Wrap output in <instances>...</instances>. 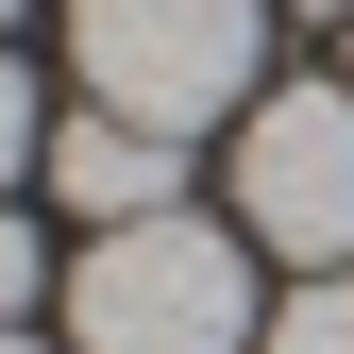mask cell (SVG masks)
<instances>
[{
	"mask_svg": "<svg viewBox=\"0 0 354 354\" xmlns=\"http://www.w3.org/2000/svg\"><path fill=\"white\" fill-rule=\"evenodd\" d=\"M270 337V287H253V236L203 203L118 219V236L68 253V354H253Z\"/></svg>",
	"mask_w": 354,
	"mask_h": 354,
	"instance_id": "obj_1",
	"label": "cell"
},
{
	"mask_svg": "<svg viewBox=\"0 0 354 354\" xmlns=\"http://www.w3.org/2000/svg\"><path fill=\"white\" fill-rule=\"evenodd\" d=\"M270 17L287 0H68V68L102 118H152L203 152V118L270 102Z\"/></svg>",
	"mask_w": 354,
	"mask_h": 354,
	"instance_id": "obj_2",
	"label": "cell"
},
{
	"mask_svg": "<svg viewBox=\"0 0 354 354\" xmlns=\"http://www.w3.org/2000/svg\"><path fill=\"white\" fill-rule=\"evenodd\" d=\"M236 236L287 270H354V84H270L236 118Z\"/></svg>",
	"mask_w": 354,
	"mask_h": 354,
	"instance_id": "obj_3",
	"label": "cell"
},
{
	"mask_svg": "<svg viewBox=\"0 0 354 354\" xmlns=\"http://www.w3.org/2000/svg\"><path fill=\"white\" fill-rule=\"evenodd\" d=\"M51 186H68V219L84 236H118V219H169L186 203V136H152V118H51Z\"/></svg>",
	"mask_w": 354,
	"mask_h": 354,
	"instance_id": "obj_4",
	"label": "cell"
},
{
	"mask_svg": "<svg viewBox=\"0 0 354 354\" xmlns=\"http://www.w3.org/2000/svg\"><path fill=\"white\" fill-rule=\"evenodd\" d=\"M253 354H354V270H287V304H270Z\"/></svg>",
	"mask_w": 354,
	"mask_h": 354,
	"instance_id": "obj_5",
	"label": "cell"
},
{
	"mask_svg": "<svg viewBox=\"0 0 354 354\" xmlns=\"http://www.w3.org/2000/svg\"><path fill=\"white\" fill-rule=\"evenodd\" d=\"M17 169H51V118H34V68L0 51V203H17Z\"/></svg>",
	"mask_w": 354,
	"mask_h": 354,
	"instance_id": "obj_6",
	"label": "cell"
},
{
	"mask_svg": "<svg viewBox=\"0 0 354 354\" xmlns=\"http://www.w3.org/2000/svg\"><path fill=\"white\" fill-rule=\"evenodd\" d=\"M34 287H51V253H34V219H17V203H0V337H17V321H34Z\"/></svg>",
	"mask_w": 354,
	"mask_h": 354,
	"instance_id": "obj_7",
	"label": "cell"
},
{
	"mask_svg": "<svg viewBox=\"0 0 354 354\" xmlns=\"http://www.w3.org/2000/svg\"><path fill=\"white\" fill-rule=\"evenodd\" d=\"M287 17H354V0H287Z\"/></svg>",
	"mask_w": 354,
	"mask_h": 354,
	"instance_id": "obj_8",
	"label": "cell"
},
{
	"mask_svg": "<svg viewBox=\"0 0 354 354\" xmlns=\"http://www.w3.org/2000/svg\"><path fill=\"white\" fill-rule=\"evenodd\" d=\"M337 84H354V17H337Z\"/></svg>",
	"mask_w": 354,
	"mask_h": 354,
	"instance_id": "obj_9",
	"label": "cell"
},
{
	"mask_svg": "<svg viewBox=\"0 0 354 354\" xmlns=\"http://www.w3.org/2000/svg\"><path fill=\"white\" fill-rule=\"evenodd\" d=\"M17 17H34V0H0V34H17Z\"/></svg>",
	"mask_w": 354,
	"mask_h": 354,
	"instance_id": "obj_10",
	"label": "cell"
},
{
	"mask_svg": "<svg viewBox=\"0 0 354 354\" xmlns=\"http://www.w3.org/2000/svg\"><path fill=\"white\" fill-rule=\"evenodd\" d=\"M0 354H34V337H0Z\"/></svg>",
	"mask_w": 354,
	"mask_h": 354,
	"instance_id": "obj_11",
	"label": "cell"
}]
</instances>
